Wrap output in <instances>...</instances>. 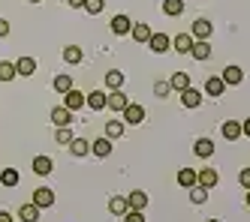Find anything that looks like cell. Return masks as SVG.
<instances>
[{
	"label": "cell",
	"mask_w": 250,
	"mask_h": 222,
	"mask_svg": "<svg viewBox=\"0 0 250 222\" xmlns=\"http://www.w3.org/2000/svg\"><path fill=\"white\" fill-rule=\"evenodd\" d=\"M0 183H3V186H19V171H15V168H3V171H0Z\"/></svg>",
	"instance_id": "28"
},
{
	"label": "cell",
	"mask_w": 250,
	"mask_h": 222,
	"mask_svg": "<svg viewBox=\"0 0 250 222\" xmlns=\"http://www.w3.org/2000/svg\"><path fill=\"white\" fill-rule=\"evenodd\" d=\"M238 183L244 189H250V168H241V174H238Z\"/></svg>",
	"instance_id": "38"
},
{
	"label": "cell",
	"mask_w": 250,
	"mask_h": 222,
	"mask_svg": "<svg viewBox=\"0 0 250 222\" xmlns=\"http://www.w3.org/2000/svg\"><path fill=\"white\" fill-rule=\"evenodd\" d=\"M15 72H19V75H33V72H37V60H33V57H21L19 63H15Z\"/></svg>",
	"instance_id": "20"
},
{
	"label": "cell",
	"mask_w": 250,
	"mask_h": 222,
	"mask_svg": "<svg viewBox=\"0 0 250 222\" xmlns=\"http://www.w3.org/2000/svg\"><path fill=\"white\" fill-rule=\"evenodd\" d=\"M6 33H9V24L3 21V18H0V36H6Z\"/></svg>",
	"instance_id": "42"
},
{
	"label": "cell",
	"mask_w": 250,
	"mask_h": 222,
	"mask_svg": "<svg viewBox=\"0 0 250 222\" xmlns=\"http://www.w3.org/2000/svg\"><path fill=\"white\" fill-rule=\"evenodd\" d=\"M0 222H12V216H9V213H3V210H0Z\"/></svg>",
	"instance_id": "44"
},
{
	"label": "cell",
	"mask_w": 250,
	"mask_h": 222,
	"mask_svg": "<svg viewBox=\"0 0 250 222\" xmlns=\"http://www.w3.org/2000/svg\"><path fill=\"white\" fill-rule=\"evenodd\" d=\"M84 105H91L94 111H100V108H105V105H109V96H105L103 90H94L91 96H84Z\"/></svg>",
	"instance_id": "7"
},
{
	"label": "cell",
	"mask_w": 250,
	"mask_h": 222,
	"mask_svg": "<svg viewBox=\"0 0 250 222\" xmlns=\"http://www.w3.org/2000/svg\"><path fill=\"white\" fill-rule=\"evenodd\" d=\"M66 99H63V108H69V111H79L82 105H84V96L79 93V90L73 87V90H69V93H63Z\"/></svg>",
	"instance_id": "5"
},
{
	"label": "cell",
	"mask_w": 250,
	"mask_h": 222,
	"mask_svg": "<svg viewBox=\"0 0 250 222\" xmlns=\"http://www.w3.org/2000/svg\"><path fill=\"white\" fill-rule=\"evenodd\" d=\"M247 207H250V189H247Z\"/></svg>",
	"instance_id": "45"
},
{
	"label": "cell",
	"mask_w": 250,
	"mask_h": 222,
	"mask_svg": "<svg viewBox=\"0 0 250 222\" xmlns=\"http://www.w3.org/2000/svg\"><path fill=\"white\" fill-rule=\"evenodd\" d=\"M109 210H112L115 216H121V213H127V210H130V201H127V198H121V195H115V198L109 201Z\"/></svg>",
	"instance_id": "25"
},
{
	"label": "cell",
	"mask_w": 250,
	"mask_h": 222,
	"mask_svg": "<svg viewBox=\"0 0 250 222\" xmlns=\"http://www.w3.org/2000/svg\"><path fill=\"white\" fill-rule=\"evenodd\" d=\"M91 150H94V156H100V159H105L112 153V138H97L94 144H91Z\"/></svg>",
	"instance_id": "10"
},
{
	"label": "cell",
	"mask_w": 250,
	"mask_h": 222,
	"mask_svg": "<svg viewBox=\"0 0 250 222\" xmlns=\"http://www.w3.org/2000/svg\"><path fill=\"white\" fill-rule=\"evenodd\" d=\"M69 147H73V156H84L87 150H91V144H87L84 138H73V141H69Z\"/></svg>",
	"instance_id": "32"
},
{
	"label": "cell",
	"mask_w": 250,
	"mask_h": 222,
	"mask_svg": "<svg viewBox=\"0 0 250 222\" xmlns=\"http://www.w3.org/2000/svg\"><path fill=\"white\" fill-rule=\"evenodd\" d=\"M241 135H247V138H250V117L241 123Z\"/></svg>",
	"instance_id": "41"
},
{
	"label": "cell",
	"mask_w": 250,
	"mask_h": 222,
	"mask_svg": "<svg viewBox=\"0 0 250 222\" xmlns=\"http://www.w3.org/2000/svg\"><path fill=\"white\" fill-rule=\"evenodd\" d=\"M154 93H157V96H166V93H169V84H166V81H157V84H154Z\"/></svg>",
	"instance_id": "39"
},
{
	"label": "cell",
	"mask_w": 250,
	"mask_h": 222,
	"mask_svg": "<svg viewBox=\"0 0 250 222\" xmlns=\"http://www.w3.org/2000/svg\"><path fill=\"white\" fill-rule=\"evenodd\" d=\"M69 120H73V111H69V108H55V111H51V123H55L58 129L69 126Z\"/></svg>",
	"instance_id": "8"
},
{
	"label": "cell",
	"mask_w": 250,
	"mask_h": 222,
	"mask_svg": "<svg viewBox=\"0 0 250 222\" xmlns=\"http://www.w3.org/2000/svg\"><path fill=\"white\" fill-rule=\"evenodd\" d=\"M193 42H196V39H193V36H190V33H178L172 45H175V51H181V54H190V48H193Z\"/></svg>",
	"instance_id": "12"
},
{
	"label": "cell",
	"mask_w": 250,
	"mask_h": 222,
	"mask_svg": "<svg viewBox=\"0 0 250 222\" xmlns=\"http://www.w3.org/2000/svg\"><path fill=\"white\" fill-rule=\"evenodd\" d=\"M178 183H181V186H196V183H199V174H196L193 168H181V171H178Z\"/></svg>",
	"instance_id": "17"
},
{
	"label": "cell",
	"mask_w": 250,
	"mask_h": 222,
	"mask_svg": "<svg viewBox=\"0 0 250 222\" xmlns=\"http://www.w3.org/2000/svg\"><path fill=\"white\" fill-rule=\"evenodd\" d=\"M211 30H214V24L208 21V18H196V21H193V36H196V39H208Z\"/></svg>",
	"instance_id": "2"
},
{
	"label": "cell",
	"mask_w": 250,
	"mask_h": 222,
	"mask_svg": "<svg viewBox=\"0 0 250 222\" xmlns=\"http://www.w3.org/2000/svg\"><path fill=\"white\" fill-rule=\"evenodd\" d=\"M112 30H115L118 36H124V33L133 30V21H130L127 15H115V18H112Z\"/></svg>",
	"instance_id": "11"
},
{
	"label": "cell",
	"mask_w": 250,
	"mask_h": 222,
	"mask_svg": "<svg viewBox=\"0 0 250 222\" xmlns=\"http://www.w3.org/2000/svg\"><path fill=\"white\" fill-rule=\"evenodd\" d=\"M220 132H223L226 141H235V138H241V123H238V120H226Z\"/></svg>",
	"instance_id": "9"
},
{
	"label": "cell",
	"mask_w": 250,
	"mask_h": 222,
	"mask_svg": "<svg viewBox=\"0 0 250 222\" xmlns=\"http://www.w3.org/2000/svg\"><path fill=\"white\" fill-rule=\"evenodd\" d=\"M19 72H15V66L12 63H0V81H12Z\"/></svg>",
	"instance_id": "35"
},
{
	"label": "cell",
	"mask_w": 250,
	"mask_h": 222,
	"mask_svg": "<svg viewBox=\"0 0 250 222\" xmlns=\"http://www.w3.org/2000/svg\"><path fill=\"white\" fill-rule=\"evenodd\" d=\"M199 174V186H205V189H214L220 183V174L214 171V168H202V171H196Z\"/></svg>",
	"instance_id": "1"
},
{
	"label": "cell",
	"mask_w": 250,
	"mask_h": 222,
	"mask_svg": "<svg viewBox=\"0 0 250 222\" xmlns=\"http://www.w3.org/2000/svg\"><path fill=\"white\" fill-rule=\"evenodd\" d=\"M127 201H130V207H133V210H145V207H148V192L136 189V192H133Z\"/></svg>",
	"instance_id": "19"
},
{
	"label": "cell",
	"mask_w": 250,
	"mask_h": 222,
	"mask_svg": "<svg viewBox=\"0 0 250 222\" xmlns=\"http://www.w3.org/2000/svg\"><path fill=\"white\" fill-rule=\"evenodd\" d=\"M105 87H112V90H121V87H124V72H118V69L105 72Z\"/></svg>",
	"instance_id": "26"
},
{
	"label": "cell",
	"mask_w": 250,
	"mask_h": 222,
	"mask_svg": "<svg viewBox=\"0 0 250 222\" xmlns=\"http://www.w3.org/2000/svg\"><path fill=\"white\" fill-rule=\"evenodd\" d=\"M211 222H217V219H211Z\"/></svg>",
	"instance_id": "47"
},
{
	"label": "cell",
	"mask_w": 250,
	"mask_h": 222,
	"mask_svg": "<svg viewBox=\"0 0 250 222\" xmlns=\"http://www.w3.org/2000/svg\"><path fill=\"white\" fill-rule=\"evenodd\" d=\"M84 9L91 12V15H97V12L103 9V0H84Z\"/></svg>",
	"instance_id": "37"
},
{
	"label": "cell",
	"mask_w": 250,
	"mask_h": 222,
	"mask_svg": "<svg viewBox=\"0 0 250 222\" xmlns=\"http://www.w3.org/2000/svg\"><path fill=\"white\" fill-rule=\"evenodd\" d=\"M127 222H145V216H142V210H130L127 213Z\"/></svg>",
	"instance_id": "40"
},
{
	"label": "cell",
	"mask_w": 250,
	"mask_h": 222,
	"mask_svg": "<svg viewBox=\"0 0 250 222\" xmlns=\"http://www.w3.org/2000/svg\"><path fill=\"white\" fill-rule=\"evenodd\" d=\"M181 102H184V108H196L202 102V96H199V90H193V87H187L184 93H181Z\"/></svg>",
	"instance_id": "23"
},
{
	"label": "cell",
	"mask_w": 250,
	"mask_h": 222,
	"mask_svg": "<svg viewBox=\"0 0 250 222\" xmlns=\"http://www.w3.org/2000/svg\"><path fill=\"white\" fill-rule=\"evenodd\" d=\"M69 6H73V9H79V6H84V0H69Z\"/></svg>",
	"instance_id": "43"
},
{
	"label": "cell",
	"mask_w": 250,
	"mask_h": 222,
	"mask_svg": "<svg viewBox=\"0 0 250 222\" xmlns=\"http://www.w3.org/2000/svg\"><path fill=\"white\" fill-rule=\"evenodd\" d=\"M169 87H175V90H181V93H184V90L190 87V75H187V72H175V75L169 78Z\"/></svg>",
	"instance_id": "22"
},
{
	"label": "cell",
	"mask_w": 250,
	"mask_h": 222,
	"mask_svg": "<svg viewBox=\"0 0 250 222\" xmlns=\"http://www.w3.org/2000/svg\"><path fill=\"white\" fill-rule=\"evenodd\" d=\"M55 90H58V93H69V90H73V78H69V75H58L55 78Z\"/></svg>",
	"instance_id": "33"
},
{
	"label": "cell",
	"mask_w": 250,
	"mask_h": 222,
	"mask_svg": "<svg viewBox=\"0 0 250 222\" xmlns=\"http://www.w3.org/2000/svg\"><path fill=\"white\" fill-rule=\"evenodd\" d=\"M33 204H37V207H51V204H55V192L40 186L37 192H33Z\"/></svg>",
	"instance_id": "3"
},
{
	"label": "cell",
	"mask_w": 250,
	"mask_h": 222,
	"mask_svg": "<svg viewBox=\"0 0 250 222\" xmlns=\"http://www.w3.org/2000/svg\"><path fill=\"white\" fill-rule=\"evenodd\" d=\"M63 60L66 63H82V48L79 45H66L63 48Z\"/></svg>",
	"instance_id": "29"
},
{
	"label": "cell",
	"mask_w": 250,
	"mask_h": 222,
	"mask_svg": "<svg viewBox=\"0 0 250 222\" xmlns=\"http://www.w3.org/2000/svg\"><path fill=\"white\" fill-rule=\"evenodd\" d=\"M190 51H193L196 60H208V57H211V42H208V39H196Z\"/></svg>",
	"instance_id": "4"
},
{
	"label": "cell",
	"mask_w": 250,
	"mask_h": 222,
	"mask_svg": "<svg viewBox=\"0 0 250 222\" xmlns=\"http://www.w3.org/2000/svg\"><path fill=\"white\" fill-rule=\"evenodd\" d=\"M241 78H244L241 66H226L223 69V84H241Z\"/></svg>",
	"instance_id": "16"
},
{
	"label": "cell",
	"mask_w": 250,
	"mask_h": 222,
	"mask_svg": "<svg viewBox=\"0 0 250 222\" xmlns=\"http://www.w3.org/2000/svg\"><path fill=\"white\" fill-rule=\"evenodd\" d=\"M130 33H133V39H136V42H151V36H154L148 24H133Z\"/></svg>",
	"instance_id": "18"
},
{
	"label": "cell",
	"mask_w": 250,
	"mask_h": 222,
	"mask_svg": "<svg viewBox=\"0 0 250 222\" xmlns=\"http://www.w3.org/2000/svg\"><path fill=\"white\" fill-rule=\"evenodd\" d=\"M30 3H40V0H30Z\"/></svg>",
	"instance_id": "46"
},
{
	"label": "cell",
	"mask_w": 250,
	"mask_h": 222,
	"mask_svg": "<svg viewBox=\"0 0 250 222\" xmlns=\"http://www.w3.org/2000/svg\"><path fill=\"white\" fill-rule=\"evenodd\" d=\"M148 45H151V51H157V54H163V51H169V36H166V33H154Z\"/></svg>",
	"instance_id": "15"
},
{
	"label": "cell",
	"mask_w": 250,
	"mask_h": 222,
	"mask_svg": "<svg viewBox=\"0 0 250 222\" xmlns=\"http://www.w3.org/2000/svg\"><path fill=\"white\" fill-rule=\"evenodd\" d=\"M124 120H127V123H142V120H145V108H142V105H127V108H124Z\"/></svg>",
	"instance_id": "6"
},
{
	"label": "cell",
	"mask_w": 250,
	"mask_h": 222,
	"mask_svg": "<svg viewBox=\"0 0 250 222\" xmlns=\"http://www.w3.org/2000/svg\"><path fill=\"white\" fill-rule=\"evenodd\" d=\"M163 12H166V15H181V12H184V3H181V0H166V3H163Z\"/></svg>",
	"instance_id": "34"
},
{
	"label": "cell",
	"mask_w": 250,
	"mask_h": 222,
	"mask_svg": "<svg viewBox=\"0 0 250 222\" xmlns=\"http://www.w3.org/2000/svg\"><path fill=\"white\" fill-rule=\"evenodd\" d=\"M55 138H58L61 144H69V141H73V132H69V129H66V126H61V129H58V135H55Z\"/></svg>",
	"instance_id": "36"
},
{
	"label": "cell",
	"mask_w": 250,
	"mask_h": 222,
	"mask_svg": "<svg viewBox=\"0 0 250 222\" xmlns=\"http://www.w3.org/2000/svg\"><path fill=\"white\" fill-rule=\"evenodd\" d=\"M130 102H127V96H124V90H112V96H109V108H115V111H124Z\"/></svg>",
	"instance_id": "24"
},
{
	"label": "cell",
	"mask_w": 250,
	"mask_h": 222,
	"mask_svg": "<svg viewBox=\"0 0 250 222\" xmlns=\"http://www.w3.org/2000/svg\"><path fill=\"white\" fill-rule=\"evenodd\" d=\"M205 90H208L211 96H220L223 90H226V84H223V78H208L205 81Z\"/></svg>",
	"instance_id": "30"
},
{
	"label": "cell",
	"mask_w": 250,
	"mask_h": 222,
	"mask_svg": "<svg viewBox=\"0 0 250 222\" xmlns=\"http://www.w3.org/2000/svg\"><path fill=\"white\" fill-rule=\"evenodd\" d=\"M124 135V123L121 120H109L105 123V138H121Z\"/></svg>",
	"instance_id": "31"
},
{
	"label": "cell",
	"mask_w": 250,
	"mask_h": 222,
	"mask_svg": "<svg viewBox=\"0 0 250 222\" xmlns=\"http://www.w3.org/2000/svg\"><path fill=\"white\" fill-rule=\"evenodd\" d=\"M190 201H193V204H205V201H208V189L199 186V183H196V186H190Z\"/></svg>",
	"instance_id": "27"
},
{
	"label": "cell",
	"mask_w": 250,
	"mask_h": 222,
	"mask_svg": "<svg viewBox=\"0 0 250 222\" xmlns=\"http://www.w3.org/2000/svg\"><path fill=\"white\" fill-rule=\"evenodd\" d=\"M51 168H55V162H51L48 156H37V159H33V171H37L40 177L51 174Z\"/></svg>",
	"instance_id": "14"
},
{
	"label": "cell",
	"mask_w": 250,
	"mask_h": 222,
	"mask_svg": "<svg viewBox=\"0 0 250 222\" xmlns=\"http://www.w3.org/2000/svg\"><path fill=\"white\" fill-rule=\"evenodd\" d=\"M193 153L202 156V159H208V156L214 153V141H211V138H199V141L193 144Z\"/></svg>",
	"instance_id": "13"
},
{
	"label": "cell",
	"mask_w": 250,
	"mask_h": 222,
	"mask_svg": "<svg viewBox=\"0 0 250 222\" xmlns=\"http://www.w3.org/2000/svg\"><path fill=\"white\" fill-rule=\"evenodd\" d=\"M19 216H21V222H37L40 219V207L37 204H21L19 207Z\"/></svg>",
	"instance_id": "21"
}]
</instances>
